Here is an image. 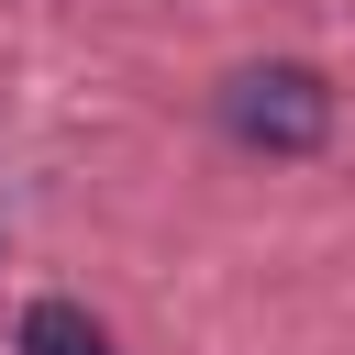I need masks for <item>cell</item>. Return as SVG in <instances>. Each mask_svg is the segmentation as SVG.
<instances>
[{
    "instance_id": "1",
    "label": "cell",
    "mask_w": 355,
    "mask_h": 355,
    "mask_svg": "<svg viewBox=\"0 0 355 355\" xmlns=\"http://www.w3.org/2000/svg\"><path fill=\"white\" fill-rule=\"evenodd\" d=\"M222 133H233L244 155H322V144H333V78L300 67V55L233 67V78H222Z\"/></svg>"
},
{
    "instance_id": "2",
    "label": "cell",
    "mask_w": 355,
    "mask_h": 355,
    "mask_svg": "<svg viewBox=\"0 0 355 355\" xmlns=\"http://www.w3.org/2000/svg\"><path fill=\"white\" fill-rule=\"evenodd\" d=\"M11 355H111V333H100L78 300H33L22 333H11Z\"/></svg>"
}]
</instances>
